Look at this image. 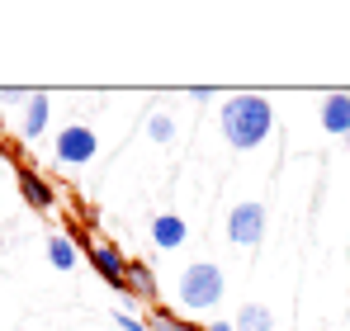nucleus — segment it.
I'll return each instance as SVG.
<instances>
[{
	"instance_id": "nucleus-1",
	"label": "nucleus",
	"mask_w": 350,
	"mask_h": 331,
	"mask_svg": "<svg viewBox=\"0 0 350 331\" xmlns=\"http://www.w3.org/2000/svg\"><path fill=\"white\" fill-rule=\"evenodd\" d=\"M218 123H223L228 147L251 152V147H260V142L270 137V128H275V109H270V100H265V95L241 90V95H232V100L218 109Z\"/></svg>"
},
{
	"instance_id": "nucleus-2",
	"label": "nucleus",
	"mask_w": 350,
	"mask_h": 331,
	"mask_svg": "<svg viewBox=\"0 0 350 331\" xmlns=\"http://www.w3.org/2000/svg\"><path fill=\"white\" fill-rule=\"evenodd\" d=\"M223 293H228V279L213 261H189L175 279V303L185 313H208V308L223 303Z\"/></svg>"
},
{
	"instance_id": "nucleus-3",
	"label": "nucleus",
	"mask_w": 350,
	"mask_h": 331,
	"mask_svg": "<svg viewBox=\"0 0 350 331\" xmlns=\"http://www.w3.org/2000/svg\"><path fill=\"white\" fill-rule=\"evenodd\" d=\"M71 241H85V261L95 265V275L105 279L109 289H118V293L128 298V279H123V270H128V256L118 251L114 241H105V237H85L81 227L71 232Z\"/></svg>"
},
{
	"instance_id": "nucleus-4",
	"label": "nucleus",
	"mask_w": 350,
	"mask_h": 331,
	"mask_svg": "<svg viewBox=\"0 0 350 331\" xmlns=\"http://www.w3.org/2000/svg\"><path fill=\"white\" fill-rule=\"evenodd\" d=\"M228 241L241 246V251H256L265 241V204L260 199H246L228 213Z\"/></svg>"
},
{
	"instance_id": "nucleus-5",
	"label": "nucleus",
	"mask_w": 350,
	"mask_h": 331,
	"mask_svg": "<svg viewBox=\"0 0 350 331\" xmlns=\"http://www.w3.org/2000/svg\"><path fill=\"white\" fill-rule=\"evenodd\" d=\"M95 152H100V137L85 123H66L57 133V142H53V161L57 166H85L95 161Z\"/></svg>"
},
{
	"instance_id": "nucleus-6",
	"label": "nucleus",
	"mask_w": 350,
	"mask_h": 331,
	"mask_svg": "<svg viewBox=\"0 0 350 331\" xmlns=\"http://www.w3.org/2000/svg\"><path fill=\"white\" fill-rule=\"evenodd\" d=\"M14 175H19V194H24V204H29L33 213H48V209L57 204V189H53V185H48L33 166H19Z\"/></svg>"
},
{
	"instance_id": "nucleus-7",
	"label": "nucleus",
	"mask_w": 350,
	"mask_h": 331,
	"mask_svg": "<svg viewBox=\"0 0 350 331\" xmlns=\"http://www.w3.org/2000/svg\"><path fill=\"white\" fill-rule=\"evenodd\" d=\"M317 118H322V128H327V133L346 137V133H350V90H332V95H322Z\"/></svg>"
},
{
	"instance_id": "nucleus-8",
	"label": "nucleus",
	"mask_w": 350,
	"mask_h": 331,
	"mask_svg": "<svg viewBox=\"0 0 350 331\" xmlns=\"http://www.w3.org/2000/svg\"><path fill=\"white\" fill-rule=\"evenodd\" d=\"M185 237H189V227H185L180 213H157V218H152V246H157V251H180Z\"/></svg>"
},
{
	"instance_id": "nucleus-9",
	"label": "nucleus",
	"mask_w": 350,
	"mask_h": 331,
	"mask_svg": "<svg viewBox=\"0 0 350 331\" xmlns=\"http://www.w3.org/2000/svg\"><path fill=\"white\" fill-rule=\"evenodd\" d=\"M48 114H53L48 95H43V90H33V95H29V105H24V118H19V137H24V142L43 137V128H48Z\"/></svg>"
},
{
	"instance_id": "nucleus-10",
	"label": "nucleus",
	"mask_w": 350,
	"mask_h": 331,
	"mask_svg": "<svg viewBox=\"0 0 350 331\" xmlns=\"http://www.w3.org/2000/svg\"><path fill=\"white\" fill-rule=\"evenodd\" d=\"M123 279H128V303H142V298H157V279H152V270H147V261H128V270H123Z\"/></svg>"
},
{
	"instance_id": "nucleus-11",
	"label": "nucleus",
	"mask_w": 350,
	"mask_h": 331,
	"mask_svg": "<svg viewBox=\"0 0 350 331\" xmlns=\"http://www.w3.org/2000/svg\"><path fill=\"white\" fill-rule=\"evenodd\" d=\"M48 265H53V270H62V275L81 265V256H76V241H71V237H62V232H53V237H48Z\"/></svg>"
},
{
	"instance_id": "nucleus-12",
	"label": "nucleus",
	"mask_w": 350,
	"mask_h": 331,
	"mask_svg": "<svg viewBox=\"0 0 350 331\" xmlns=\"http://www.w3.org/2000/svg\"><path fill=\"white\" fill-rule=\"evenodd\" d=\"M237 331H275V317H270V308L265 303H241V313L232 317Z\"/></svg>"
},
{
	"instance_id": "nucleus-13",
	"label": "nucleus",
	"mask_w": 350,
	"mask_h": 331,
	"mask_svg": "<svg viewBox=\"0 0 350 331\" xmlns=\"http://www.w3.org/2000/svg\"><path fill=\"white\" fill-rule=\"evenodd\" d=\"M152 331H208V327H194V322L175 317L171 308H157V313H152Z\"/></svg>"
},
{
	"instance_id": "nucleus-14",
	"label": "nucleus",
	"mask_w": 350,
	"mask_h": 331,
	"mask_svg": "<svg viewBox=\"0 0 350 331\" xmlns=\"http://www.w3.org/2000/svg\"><path fill=\"white\" fill-rule=\"evenodd\" d=\"M147 137H152V142H171L175 137V118L171 114H152V118H147Z\"/></svg>"
},
{
	"instance_id": "nucleus-15",
	"label": "nucleus",
	"mask_w": 350,
	"mask_h": 331,
	"mask_svg": "<svg viewBox=\"0 0 350 331\" xmlns=\"http://www.w3.org/2000/svg\"><path fill=\"white\" fill-rule=\"evenodd\" d=\"M118 327L123 331H152V322H142V317H133V313L123 308V313H118Z\"/></svg>"
},
{
	"instance_id": "nucleus-16",
	"label": "nucleus",
	"mask_w": 350,
	"mask_h": 331,
	"mask_svg": "<svg viewBox=\"0 0 350 331\" xmlns=\"http://www.w3.org/2000/svg\"><path fill=\"white\" fill-rule=\"evenodd\" d=\"M208 331H237V327H232V322H213Z\"/></svg>"
},
{
	"instance_id": "nucleus-17",
	"label": "nucleus",
	"mask_w": 350,
	"mask_h": 331,
	"mask_svg": "<svg viewBox=\"0 0 350 331\" xmlns=\"http://www.w3.org/2000/svg\"><path fill=\"white\" fill-rule=\"evenodd\" d=\"M0 152H10V147H5V137H0Z\"/></svg>"
},
{
	"instance_id": "nucleus-18",
	"label": "nucleus",
	"mask_w": 350,
	"mask_h": 331,
	"mask_svg": "<svg viewBox=\"0 0 350 331\" xmlns=\"http://www.w3.org/2000/svg\"><path fill=\"white\" fill-rule=\"evenodd\" d=\"M346 142H350V133H346Z\"/></svg>"
}]
</instances>
